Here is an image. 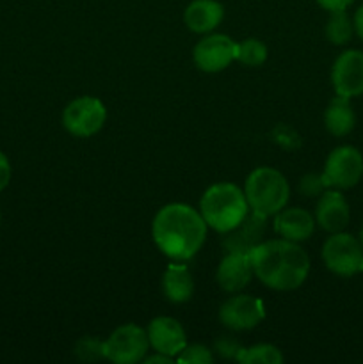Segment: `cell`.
Wrapping results in <instances>:
<instances>
[{"label":"cell","mask_w":363,"mask_h":364,"mask_svg":"<svg viewBox=\"0 0 363 364\" xmlns=\"http://www.w3.org/2000/svg\"><path fill=\"white\" fill-rule=\"evenodd\" d=\"M206 230L209 226L201 213L185 203L162 206L152 226L157 247L174 262L191 259L205 244Z\"/></svg>","instance_id":"1"},{"label":"cell","mask_w":363,"mask_h":364,"mask_svg":"<svg viewBox=\"0 0 363 364\" xmlns=\"http://www.w3.org/2000/svg\"><path fill=\"white\" fill-rule=\"evenodd\" d=\"M249 256L255 276L270 290H295L310 274V256L298 242L285 238L260 242Z\"/></svg>","instance_id":"2"},{"label":"cell","mask_w":363,"mask_h":364,"mask_svg":"<svg viewBox=\"0 0 363 364\" xmlns=\"http://www.w3.org/2000/svg\"><path fill=\"white\" fill-rule=\"evenodd\" d=\"M199 213L214 231L230 233L249 215V205L241 187L224 181L206 188L199 201Z\"/></svg>","instance_id":"3"},{"label":"cell","mask_w":363,"mask_h":364,"mask_svg":"<svg viewBox=\"0 0 363 364\" xmlns=\"http://www.w3.org/2000/svg\"><path fill=\"white\" fill-rule=\"evenodd\" d=\"M244 194L249 210L267 219L287 206L290 187L287 178L278 169L258 167L246 178Z\"/></svg>","instance_id":"4"},{"label":"cell","mask_w":363,"mask_h":364,"mask_svg":"<svg viewBox=\"0 0 363 364\" xmlns=\"http://www.w3.org/2000/svg\"><path fill=\"white\" fill-rule=\"evenodd\" d=\"M324 265L337 276H354L363 272V245L359 238L338 231L322 245Z\"/></svg>","instance_id":"5"},{"label":"cell","mask_w":363,"mask_h":364,"mask_svg":"<svg viewBox=\"0 0 363 364\" xmlns=\"http://www.w3.org/2000/svg\"><path fill=\"white\" fill-rule=\"evenodd\" d=\"M148 348V333L135 323H125L103 341V359L116 364H135L146 358Z\"/></svg>","instance_id":"6"},{"label":"cell","mask_w":363,"mask_h":364,"mask_svg":"<svg viewBox=\"0 0 363 364\" xmlns=\"http://www.w3.org/2000/svg\"><path fill=\"white\" fill-rule=\"evenodd\" d=\"M107 119V109L95 96H80L63 110V127L75 137L98 134Z\"/></svg>","instance_id":"7"},{"label":"cell","mask_w":363,"mask_h":364,"mask_svg":"<svg viewBox=\"0 0 363 364\" xmlns=\"http://www.w3.org/2000/svg\"><path fill=\"white\" fill-rule=\"evenodd\" d=\"M322 176L327 188L345 191L354 187L363 176V155L352 146L333 149L326 160Z\"/></svg>","instance_id":"8"},{"label":"cell","mask_w":363,"mask_h":364,"mask_svg":"<svg viewBox=\"0 0 363 364\" xmlns=\"http://www.w3.org/2000/svg\"><path fill=\"white\" fill-rule=\"evenodd\" d=\"M192 59L198 70L205 73H219L237 60V43L230 36L209 34L194 46Z\"/></svg>","instance_id":"9"},{"label":"cell","mask_w":363,"mask_h":364,"mask_svg":"<svg viewBox=\"0 0 363 364\" xmlns=\"http://www.w3.org/2000/svg\"><path fill=\"white\" fill-rule=\"evenodd\" d=\"M265 318V306L251 295H233L219 308V320L231 331H249Z\"/></svg>","instance_id":"10"},{"label":"cell","mask_w":363,"mask_h":364,"mask_svg":"<svg viewBox=\"0 0 363 364\" xmlns=\"http://www.w3.org/2000/svg\"><path fill=\"white\" fill-rule=\"evenodd\" d=\"M331 84L335 92L345 98L363 95V52L345 50L337 57L331 70Z\"/></svg>","instance_id":"11"},{"label":"cell","mask_w":363,"mask_h":364,"mask_svg":"<svg viewBox=\"0 0 363 364\" xmlns=\"http://www.w3.org/2000/svg\"><path fill=\"white\" fill-rule=\"evenodd\" d=\"M146 333H148L149 347L153 350L171 355L174 359L187 345L185 329L178 320L171 318V316H157V318H153Z\"/></svg>","instance_id":"12"},{"label":"cell","mask_w":363,"mask_h":364,"mask_svg":"<svg viewBox=\"0 0 363 364\" xmlns=\"http://www.w3.org/2000/svg\"><path fill=\"white\" fill-rule=\"evenodd\" d=\"M253 272V263L249 252L242 251H228V255L221 259L217 267V283L228 294H237L244 290L249 284Z\"/></svg>","instance_id":"13"},{"label":"cell","mask_w":363,"mask_h":364,"mask_svg":"<svg viewBox=\"0 0 363 364\" xmlns=\"http://www.w3.org/2000/svg\"><path fill=\"white\" fill-rule=\"evenodd\" d=\"M351 219L349 203L342 196L340 191L331 188L320 194L319 203L315 208V223L327 233H338L344 231Z\"/></svg>","instance_id":"14"},{"label":"cell","mask_w":363,"mask_h":364,"mask_svg":"<svg viewBox=\"0 0 363 364\" xmlns=\"http://www.w3.org/2000/svg\"><path fill=\"white\" fill-rule=\"evenodd\" d=\"M315 230V219L305 208H283L274 217V231L285 240H308Z\"/></svg>","instance_id":"15"},{"label":"cell","mask_w":363,"mask_h":364,"mask_svg":"<svg viewBox=\"0 0 363 364\" xmlns=\"http://www.w3.org/2000/svg\"><path fill=\"white\" fill-rule=\"evenodd\" d=\"M224 7L217 0H192L184 13L189 31L196 34H209L223 21Z\"/></svg>","instance_id":"16"},{"label":"cell","mask_w":363,"mask_h":364,"mask_svg":"<svg viewBox=\"0 0 363 364\" xmlns=\"http://www.w3.org/2000/svg\"><path fill=\"white\" fill-rule=\"evenodd\" d=\"M263 231H265V217L251 213L242 220L241 226L228 233L224 245H226L228 251L249 252L255 245L262 242Z\"/></svg>","instance_id":"17"},{"label":"cell","mask_w":363,"mask_h":364,"mask_svg":"<svg viewBox=\"0 0 363 364\" xmlns=\"http://www.w3.org/2000/svg\"><path fill=\"white\" fill-rule=\"evenodd\" d=\"M162 291L171 302H187L194 294V279L191 272L182 263H173L162 276Z\"/></svg>","instance_id":"18"},{"label":"cell","mask_w":363,"mask_h":364,"mask_svg":"<svg viewBox=\"0 0 363 364\" xmlns=\"http://www.w3.org/2000/svg\"><path fill=\"white\" fill-rule=\"evenodd\" d=\"M324 124H326V130L335 137H344L351 134L356 124V114L352 110L351 98L335 96L324 112Z\"/></svg>","instance_id":"19"},{"label":"cell","mask_w":363,"mask_h":364,"mask_svg":"<svg viewBox=\"0 0 363 364\" xmlns=\"http://www.w3.org/2000/svg\"><path fill=\"white\" fill-rule=\"evenodd\" d=\"M235 359L242 364H281L283 363V354L274 345L258 343L248 348L241 347Z\"/></svg>","instance_id":"20"},{"label":"cell","mask_w":363,"mask_h":364,"mask_svg":"<svg viewBox=\"0 0 363 364\" xmlns=\"http://www.w3.org/2000/svg\"><path fill=\"white\" fill-rule=\"evenodd\" d=\"M324 32H326V38L330 43L345 45V43L351 41L352 34H354V23L345 11H335V13H331Z\"/></svg>","instance_id":"21"},{"label":"cell","mask_w":363,"mask_h":364,"mask_svg":"<svg viewBox=\"0 0 363 364\" xmlns=\"http://www.w3.org/2000/svg\"><path fill=\"white\" fill-rule=\"evenodd\" d=\"M267 46L260 39L249 38L242 43H237V60L244 66L256 68L262 66L267 60Z\"/></svg>","instance_id":"22"},{"label":"cell","mask_w":363,"mask_h":364,"mask_svg":"<svg viewBox=\"0 0 363 364\" xmlns=\"http://www.w3.org/2000/svg\"><path fill=\"white\" fill-rule=\"evenodd\" d=\"M212 361V352L205 345H185L184 350L177 355V363L210 364Z\"/></svg>","instance_id":"23"},{"label":"cell","mask_w":363,"mask_h":364,"mask_svg":"<svg viewBox=\"0 0 363 364\" xmlns=\"http://www.w3.org/2000/svg\"><path fill=\"white\" fill-rule=\"evenodd\" d=\"M299 188H301L302 196H308V198H315V196H320L322 192L327 191V185L326 181H324V176L322 174H305V176L301 178V185H299Z\"/></svg>","instance_id":"24"},{"label":"cell","mask_w":363,"mask_h":364,"mask_svg":"<svg viewBox=\"0 0 363 364\" xmlns=\"http://www.w3.org/2000/svg\"><path fill=\"white\" fill-rule=\"evenodd\" d=\"M75 352H77L78 359H82V361H88V354H91V361H95V359H102L103 358V341H95V340H89L88 338V340L78 341Z\"/></svg>","instance_id":"25"},{"label":"cell","mask_w":363,"mask_h":364,"mask_svg":"<svg viewBox=\"0 0 363 364\" xmlns=\"http://www.w3.org/2000/svg\"><path fill=\"white\" fill-rule=\"evenodd\" d=\"M322 9L335 13V11H345L354 0H315Z\"/></svg>","instance_id":"26"},{"label":"cell","mask_w":363,"mask_h":364,"mask_svg":"<svg viewBox=\"0 0 363 364\" xmlns=\"http://www.w3.org/2000/svg\"><path fill=\"white\" fill-rule=\"evenodd\" d=\"M9 180H11V164L9 160H7V156L0 151V191H4V188L9 185Z\"/></svg>","instance_id":"27"},{"label":"cell","mask_w":363,"mask_h":364,"mask_svg":"<svg viewBox=\"0 0 363 364\" xmlns=\"http://www.w3.org/2000/svg\"><path fill=\"white\" fill-rule=\"evenodd\" d=\"M146 364H155V363H164V364H169V363H174L177 359L171 358V355H166V354H160V352H155L153 355H149V358H144L142 359Z\"/></svg>","instance_id":"28"},{"label":"cell","mask_w":363,"mask_h":364,"mask_svg":"<svg viewBox=\"0 0 363 364\" xmlns=\"http://www.w3.org/2000/svg\"><path fill=\"white\" fill-rule=\"evenodd\" d=\"M352 23H354V32L362 38L363 41V6L356 11L354 18H352Z\"/></svg>","instance_id":"29"},{"label":"cell","mask_w":363,"mask_h":364,"mask_svg":"<svg viewBox=\"0 0 363 364\" xmlns=\"http://www.w3.org/2000/svg\"><path fill=\"white\" fill-rule=\"evenodd\" d=\"M359 242H362V245H363V228H362V231H359Z\"/></svg>","instance_id":"30"}]
</instances>
